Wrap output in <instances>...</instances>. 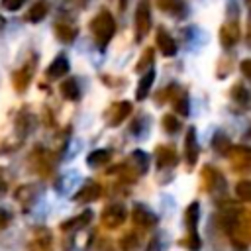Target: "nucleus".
<instances>
[{"instance_id": "1", "label": "nucleus", "mask_w": 251, "mask_h": 251, "mask_svg": "<svg viewBox=\"0 0 251 251\" xmlns=\"http://www.w3.org/2000/svg\"><path fill=\"white\" fill-rule=\"evenodd\" d=\"M90 29L94 33V39L100 47H106L108 41L112 39L114 31H116V22H114V16L106 10H102L100 14H96L90 22Z\"/></svg>"}, {"instance_id": "2", "label": "nucleus", "mask_w": 251, "mask_h": 251, "mask_svg": "<svg viewBox=\"0 0 251 251\" xmlns=\"http://www.w3.org/2000/svg\"><path fill=\"white\" fill-rule=\"evenodd\" d=\"M151 27V8H149V0H141L137 4L135 10V39L141 41V37L147 35Z\"/></svg>"}, {"instance_id": "3", "label": "nucleus", "mask_w": 251, "mask_h": 251, "mask_svg": "<svg viewBox=\"0 0 251 251\" xmlns=\"http://www.w3.org/2000/svg\"><path fill=\"white\" fill-rule=\"evenodd\" d=\"M126 220V208L122 204H110L104 212H102V226L108 229L120 227Z\"/></svg>"}, {"instance_id": "4", "label": "nucleus", "mask_w": 251, "mask_h": 251, "mask_svg": "<svg viewBox=\"0 0 251 251\" xmlns=\"http://www.w3.org/2000/svg\"><path fill=\"white\" fill-rule=\"evenodd\" d=\"M129 112H131V102H127V100H120V102L112 104L108 114H106L108 116V124L110 126H120L129 116Z\"/></svg>"}, {"instance_id": "5", "label": "nucleus", "mask_w": 251, "mask_h": 251, "mask_svg": "<svg viewBox=\"0 0 251 251\" xmlns=\"http://www.w3.org/2000/svg\"><path fill=\"white\" fill-rule=\"evenodd\" d=\"M133 222L135 226H141V227H153L157 226V216L143 204H135L133 206Z\"/></svg>"}, {"instance_id": "6", "label": "nucleus", "mask_w": 251, "mask_h": 251, "mask_svg": "<svg viewBox=\"0 0 251 251\" xmlns=\"http://www.w3.org/2000/svg\"><path fill=\"white\" fill-rule=\"evenodd\" d=\"M239 39V25L233 20H227L220 29V41L224 47H233Z\"/></svg>"}, {"instance_id": "7", "label": "nucleus", "mask_w": 251, "mask_h": 251, "mask_svg": "<svg viewBox=\"0 0 251 251\" xmlns=\"http://www.w3.org/2000/svg\"><path fill=\"white\" fill-rule=\"evenodd\" d=\"M33 69H35V59L27 61L20 71L14 73V86H16L20 92H24V90L27 88V84H29V80H31V76H33Z\"/></svg>"}, {"instance_id": "8", "label": "nucleus", "mask_w": 251, "mask_h": 251, "mask_svg": "<svg viewBox=\"0 0 251 251\" xmlns=\"http://www.w3.org/2000/svg\"><path fill=\"white\" fill-rule=\"evenodd\" d=\"M53 29H55L57 39L59 41H65V43H73L75 37H76V33H78V29L71 22H61V20L55 22V27Z\"/></svg>"}, {"instance_id": "9", "label": "nucleus", "mask_w": 251, "mask_h": 251, "mask_svg": "<svg viewBox=\"0 0 251 251\" xmlns=\"http://www.w3.org/2000/svg\"><path fill=\"white\" fill-rule=\"evenodd\" d=\"M155 157H157V167H175L176 165V153L175 147L171 145H159L155 149Z\"/></svg>"}, {"instance_id": "10", "label": "nucleus", "mask_w": 251, "mask_h": 251, "mask_svg": "<svg viewBox=\"0 0 251 251\" xmlns=\"http://www.w3.org/2000/svg\"><path fill=\"white\" fill-rule=\"evenodd\" d=\"M229 161H231L233 169H245L249 165V161H251V153L243 145L229 147Z\"/></svg>"}, {"instance_id": "11", "label": "nucleus", "mask_w": 251, "mask_h": 251, "mask_svg": "<svg viewBox=\"0 0 251 251\" xmlns=\"http://www.w3.org/2000/svg\"><path fill=\"white\" fill-rule=\"evenodd\" d=\"M184 155H186L188 167H192L198 161V143H196V131H194V127H190L188 133H186V139H184Z\"/></svg>"}, {"instance_id": "12", "label": "nucleus", "mask_w": 251, "mask_h": 251, "mask_svg": "<svg viewBox=\"0 0 251 251\" xmlns=\"http://www.w3.org/2000/svg\"><path fill=\"white\" fill-rule=\"evenodd\" d=\"M157 47H159L161 55H165V57H173L176 53V43H175L173 35H169L165 29L157 31Z\"/></svg>"}, {"instance_id": "13", "label": "nucleus", "mask_w": 251, "mask_h": 251, "mask_svg": "<svg viewBox=\"0 0 251 251\" xmlns=\"http://www.w3.org/2000/svg\"><path fill=\"white\" fill-rule=\"evenodd\" d=\"M100 192H102V188H100V184H96V182H86L76 194H75V200L76 202H92V200H96L98 196H100Z\"/></svg>"}, {"instance_id": "14", "label": "nucleus", "mask_w": 251, "mask_h": 251, "mask_svg": "<svg viewBox=\"0 0 251 251\" xmlns=\"http://www.w3.org/2000/svg\"><path fill=\"white\" fill-rule=\"evenodd\" d=\"M69 71V61L65 55H57L53 59V63L47 67V76L49 78H61L65 73Z\"/></svg>"}, {"instance_id": "15", "label": "nucleus", "mask_w": 251, "mask_h": 251, "mask_svg": "<svg viewBox=\"0 0 251 251\" xmlns=\"http://www.w3.org/2000/svg\"><path fill=\"white\" fill-rule=\"evenodd\" d=\"M90 220H92V212L90 210H84L80 216H75V218L63 222L61 224V229H80V227H86L90 224Z\"/></svg>"}, {"instance_id": "16", "label": "nucleus", "mask_w": 251, "mask_h": 251, "mask_svg": "<svg viewBox=\"0 0 251 251\" xmlns=\"http://www.w3.org/2000/svg\"><path fill=\"white\" fill-rule=\"evenodd\" d=\"M153 80H155V71L149 69V71L139 78V82H137V90H135V98H137V100H143V98L149 94Z\"/></svg>"}, {"instance_id": "17", "label": "nucleus", "mask_w": 251, "mask_h": 251, "mask_svg": "<svg viewBox=\"0 0 251 251\" xmlns=\"http://www.w3.org/2000/svg\"><path fill=\"white\" fill-rule=\"evenodd\" d=\"M47 12H49L47 0H37V2H33V6L29 8L27 20H29V22H41V20L47 16Z\"/></svg>"}, {"instance_id": "18", "label": "nucleus", "mask_w": 251, "mask_h": 251, "mask_svg": "<svg viewBox=\"0 0 251 251\" xmlns=\"http://www.w3.org/2000/svg\"><path fill=\"white\" fill-rule=\"evenodd\" d=\"M112 157V151L110 149H94L92 153H88L86 157V163L90 167H100V165H106Z\"/></svg>"}, {"instance_id": "19", "label": "nucleus", "mask_w": 251, "mask_h": 251, "mask_svg": "<svg viewBox=\"0 0 251 251\" xmlns=\"http://www.w3.org/2000/svg\"><path fill=\"white\" fill-rule=\"evenodd\" d=\"M159 10L167 12V14H173V16H180L184 12V2L182 0H155Z\"/></svg>"}, {"instance_id": "20", "label": "nucleus", "mask_w": 251, "mask_h": 251, "mask_svg": "<svg viewBox=\"0 0 251 251\" xmlns=\"http://www.w3.org/2000/svg\"><path fill=\"white\" fill-rule=\"evenodd\" d=\"M61 94H63L67 100H78L80 88H78L76 78H67V80L61 84Z\"/></svg>"}, {"instance_id": "21", "label": "nucleus", "mask_w": 251, "mask_h": 251, "mask_svg": "<svg viewBox=\"0 0 251 251\" xmlns=\"http://www.w3.org/2000/svg\"><path fill=\"white\" fill-rule=\"evenodd\" d=\"M202 178H204V186L208 188V190H212L214 186H218V184H224L222 180V175L218 173V171H214L212 167H206L204 169V173H202Z\"/></svg>"}, {"instance_id": "22", "label": "nucleus", "mask_w": 251, "mask_h": 251, "mask_svg": "<svg viewBox=\"0 0 251 251\" xmlns=\"http://www.w3.org/2000/svg\"><path fill=\"white\" fill-rule=\"evenodd\" d=\"M198 216H200V204H198V202H192V204L186 208V226H188L190 231H196Z\"/></svg>"}, {"instance_id": "23", "label": "nucleus", "mask_w": 251, "mask_h": 251, "mask_svg": "<svg viewBox=\"0 0 251 251\" xmlns=\"http://www.w3.org/2000/svg\"><path fill=\"white\" fill-rule=\"evenodd\" d=\"M231 98H233L237 104L245 106V104L249 102V92H247V88H245L241 82H237V84L231 88Z\"/></svg>"}, {"instance_id": "24", "label": "nucleus", "mask_w": 251, "mask_h": 251, "mask_svg": "<svg viewBox=\"0 0 251 251\" xmlns=\"http://www.w3.org/2000/svg\"><path fill=\"white\" fill-rule=\"evenodd\" d=\"M131 167H135V173H145L147 169V155L143 151H133L131 153Z\"/></svg>"}, {"instance_id": "25", "label": "nucleus", "mask_w": 251, "mask_h": 251, "mask_svg": "<svg viewBox=\"0 0 251 251\" xmlns=\"http://www.w3.org/2000/svg\"><path fill=\"white\" fill-rule=\"evenodd\" d=\"M163 127H165V131L175 133V131L180 129V122H178V118H175L173 114H165V116H163Z\"/></svg>"}, {"instance_id": "26", "label": "nucleus", "mask_w": 251, "mask_h": 251, "mask_svg": "<svg viewBox=\"0 0 251 251\" xmlns=\"http://www.w3.org/2000/svg\"><path fill=\"white\" fill-rule=\"evenodd\" d=\"M235 194L241 198V200H249L251 198V182L249 180H239L235 184Z\"/></svg>"}, {"instance_id": "27", "label": "nucleus", "mask_w": 251, "mask_h": 251, "mask_svg": "<svg viewBox=\"0 0 251 251\" xmlns=\"http://www.w3.org/2000/svg\"><path fill=\"white\" fill-rule=\"evenodd\" d=\"M175 110L180 114V116H186L188 114V110H190V106H188V96L186 94H180L178 98H175Z\"/></svg>"}, {"instance_id": "28", "label": "nucleus", "mask_w": 251, "mask_h": 251, "mask_svg": "<svg viewBox=\"0 0 251 251\" xmlns=\"http://www.w3.org/2000/svg\"><path fill=\"white\" fill-rule=\"evenodd\" d=\"M231 145H229V139L224 135V133H218L216 137H214V149L216 151H222V153H227V149H229Z\"/></svg>"}, {"instance_id": "29", "label": "nucleus", "mask_w": 251, "mask_h": 251, "mask_svg": "<svg viewBox=\"0 0 251 251\" xmlns=\"http://www.w3.org/2000/svg\"><path fill=\"white\" fill-rule=\"evenodd\" d=\"M122 247H124V251H137V239H135V235H126L124 239H122Z\"/></svg>"}, {"instance_id": "30", "label": "nucleus", "mask_w": 251, "mask_h": 251, "mask_svg": "<svg viewBox=\"0 0 251 251\" xmlns=\"http://www.w3.org/2000/svg\"><path fill=\"white\" fill-rule=\"evenodd\" d=\"M145 57H143V61H139L137 63V71L141 73L143 69H147L151 63H153V49H145V53H143Z\"/></svg>"}, {"instance_id": "31", "label": "nucleus", "mask_w": 251, "mask_h": 251, "mask_svg": "<svg viewBox=\"0 0 251 251\" xmlns=\"http://www.w3.org/2000/svg\"><path fill=\"white\" fill-rule=\"evenodd\" d=\"M25 4V0H2V8L14 12V10H20L22 6Z\"/></svg>"}, {"instance_id": "32", "label": "nucleus", "mask_w": 251, "mask_h": 251, "mask_svg": "<svg viewBox=\"0 0 251 251\" xmlns=\"http://www.w3.org/2000/svg\"><path fill=\"white\" fill-rule=\"evenodd\" d=\"M8 222H10V214H8L6 210H2V208H0V229H2V227H6V226H8Z\"/></svg>"}, {"instance_id": "33", "label": "nucleus", "mask_w": 251, "mask_h": 251, "mask_svg": "<svg viewBox=\"0 0 251 251\" xmlns=\"http://www.w3.org/2000/svg\"><path fill=\"white\" fill-rule=\"evenodd\" d=\"M241 73H243L245 76H251V61H249V59H245V61L241 63Z\"/></svg>"}, {"instance_id": "34", "label": "nucleus", "mask_w": 251, "mask_h": 251, "mask_svg": "<svg viewBox=\"0 0 251 251\" xmlns=\"http://www.w3.org/2000/svg\"><path fill=\"white\" fill-rule=\"evenodd\" d=\"M4 188H6V182H4V180H2V171H0V192H2V190H4Z\"/></svg>"}, {"instance_id": "35", "label": "nucleus", "mask_w": 251, "mask_h": 251, "mask_svg": "<svg viewBox=\"0 0 251 251\" xmlns=\"http://www.w3.org/2000/svg\"><path fill=\"white\" fill-rule=\"evenodd\" d=\"M126 2H127V0H120V6L124 8V6H126Z\"/></svg>"}, {"instance_id": "36", "label": "nucleus", "mask_w": 251, "mask_h": 251, "mask_svg": "<svg viewBox=\"0 0 251 251\" xmlns=\"http://www.w3.org/2000/svg\"><path fill=\"white\" fill-rule=\"evenodd\" d=\"M2 25H4V18L0 16V27H2Z\"/></svg>"}]
</instances>
